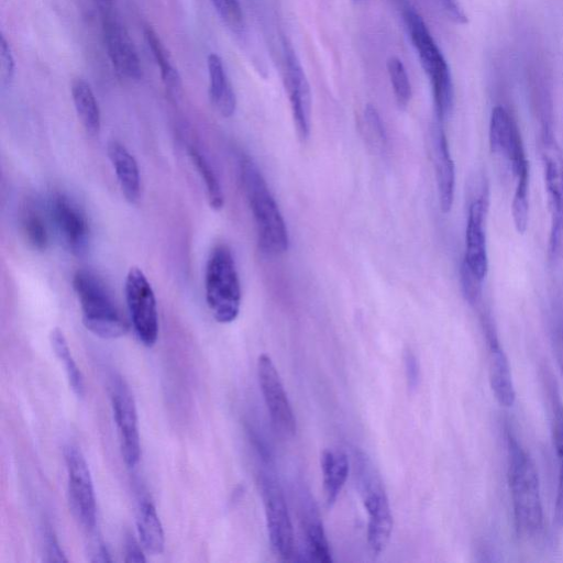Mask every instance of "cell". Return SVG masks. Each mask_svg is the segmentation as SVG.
<instances>
[{
    "label": "cell",
    "instance_id": "cell-19",
    "mask_svg": "<svg viewBox=\"0 0 563 563\" xmlns=\"http://www.w3.org/2000/svg\"><path fill=\"white\" fill-rule=\"evenodd\" d=\"M432 158L441 211L450 212L454 200L455 167L442 122L437 120L431 132Z\"/></svg>",
    "mask_w": 563,
    "mask_h": 563
},
{
    "label": "cell",
    "instance_id": "cell-28",
    "mask_svg": "<svg viewBox=\"0 0 563 563\" xmlns=\"http://www.w3.org/2000/svg\"><path fill=\"white\" fill-rule=\"evenodd\" d=\"M49 340L55 355L64 364L69 386L77 397H84L86 391L84 376L70 353L63 330L60 328L52 329Z\"/></svg>",
    "mask_w": 563,
    "mask_h": 563
},
{
    "label": "cell",
    "instance_id": "cell-42",
    "mask_svg": "<svg viewBox=\"0 0 563 563\" xmlns=\"http://www.w3.org/2000/svg\"><path fill=\"white\" fill-rule=\"evenodd\" d=\"M353 1H354V2H358V1H361V0H353Z\"/></svg>",
    "mask_w": 563,
    "mask_h": 563
},
{
    "label": "cell",
    "instance_id": "cell-2",
    "mask_svg": "<svg viewBox=\"0 0 563 563\" xmlns=\"http://www.w3.org/2000/svg\"><path fill=\"white\" fill-rule=\"evenodd\" d=\"M241 181L255 222L260 250L267 255L285 253L289 246L285 220L261 170L250 157L241 161Z\"/></svg>",
    "mask_w": 563,
    "mask_h": 563
},
{
    "label": "cell",
    "instance_id": "cell-5",
    "mask_svg": "<svg viewBox=\"0 0 563 563\" xmlns=\"http://www.w3.org/2000/svg\"><path fill=\"white\" fill-rule=\"evenodd\" d=\"M82 323L101 339H118L126 334L129 324L120 312L104 283L92 272L78 269L73 276Z\"/></svg>",
    "mask_w": 563,
    "mask_h": 563
},
{
    "label": "cell",
    "instance_id": "cell-26",
    "mask_svg": "<svg viewBox=\"0 0 563 563\" xmlns=\"http://www.w3.org/2000/svg\"><path fill=\"white\" fill-rule=\"evenodd\" d=\"M20 225L27 244L35 251L43 252L49 244L47 222L42 210L27 200L20 212Z\"/></svg>",
    "mask_w": 563,
    "mask_h": 563
},
{
    "label": "cell",
    "instance_id": "cell-18",
    "mask_svg": "<svg viewBox=\"0 0 563 563\" xmlns=\"http://www.w3.org/2000/svg\"><path fill=\"white\" fill-rule=\"evenodd\" d=\"M486 341L488 350V382L496 401L506 408L511 407L516 400V390L512 380L508 357L492 327H486Z\"/></svg>",
    "mask_w": 563,
    "mask_h": 563
},
{
    "label": "cell",
    "instance_id": "cell-13",
    "mask_svg": "<svg viewBox=\"0 0 563 563\" xmlns=\"http://www.w3.org/2000/svg\"><path fill=\"white\" fill-rule=\"evenodd\" d=\"M257 377L275 430L283 437H294L297 424L292 408L279 373L269 355L265 353L257 358Z\"/></svg>",
    "mask_w": 563,
    "mask_h": 563
},
{
    "label": "cell",
    "instance_id": "cell-21",
    "mask_svg": "<svg viewBox=\"0 0 563 563\" xmlns=\"http://www.w3.org/2000/svg\"><path fill=\"white\" fill-rule=\"evenodd\" d=\"M107 153L125 200L135 205L141 196V176L135 157L117 140L108 142Z\"/></svg>",
    "mask_w": 563,
    "mask_h": 563
},
{
    "label": "cell",
    "instance_id": "cell-20",
    "mask_svg": "<svg viewBox=\"0 0 563 563\" xmlns=\"http://www.w3.org/2000/svg\"><path fill=\"white\" fill-rule=\"evenodd\" d=\"M299 512L309 555L322 563L332 562L330 545L318 507L309 492H300Z\"/></svg>",
    "mask_w": 563,
    "mask_h": 563
},
{
    "label": "cell",
    "instance_id": "cell-35",
    "mask_svg": "<svg viewBox=\"0 0 563 563\" xmlns=\"http://www.w3.org/2000/svg\"><path fill=\"white\" fill-rule=\"evenodd\" d=\"M364 120L372 137H375V140L378 141L382 145L385 144L386 132L382 119L374 106L367 104L365 107Z\"/></svg>",
    "mask_w": 563,
    "mask_h": 563
},
{
    "label": "cell",
    "instance_id": "cell-39",
    "mask_svg": "<svg viewBox=\"0 0 563 563\" xmlns=\"http://www.w3.org/2000/svg\"><path fill=\"white\" fill-rule=\"evenodd\" d=\"M125 562H145L146 559L143 554L140 543L132 537L128 536L125 540Z\"/></svg>",
    "mask_w": 563,
    "mask_h": 563
},
{
    "label": "cell",
    "instance_id": "cell-29",
    "mask_svg": "<svg viewBox=\"0 0 563 563\" xmlns=\"http://www.w3.org/2000/svg\"><path fill=\"white\" fill-rule=\"evenodd\" d=\"M188 154L197 169V173L205 184L209 206L217 211L222 209L224 205V196L212 166L198 148L190 146Z\"/></svg>",
    "mask_w": 563,
    "mask_h": 563
},
{
    "label": "cell",
    "instance_id": "cell-37",
    "mask_svg": "<svg viewBox=\"0 0 563 563\" xmlns=\"http://www.w3.org/2000/svg\"><path fill=\"white\" fill-rule=\"evenodd\" d=\"M439 9L450 19L451 21L464 24L467 22V18L459 3L455 0H433Z\"/></svg>",
    "mask_w": 563,
    "mask_h": 563
},
{
    "label": "cell",
    "instance_id": "cell-41",
    "mask_svg": "<svg viewBox=\"0 0 563 563\" xmlns=\"http://www.w3.org/2000/svg\"><path fill=\"white\" fill-rule=\"evenodd\" d=\"M99 2H110L111 0H98Z\"/></svg>",
    "mask_w": 563,
    "mask_h": 563
},
{
    "label": "cell",
    "instance_id": "cell-36",
    "mask_svg": "<svg viewBox=\"0 0 563 563\" xmlns=\"http://www.w3.org/2000/svg\"><path fill=\"white\" fill-rule=\"evenodd\" d=\"M45 552L47 562H67L64 551L60 549L54 531L47 527L44 532Z\"/></svg>",
    "mask_w": 563,
    "mask_h": 563
},
{
    "label": "cell",
    "instance_id": "cell-16",
    "mask_svg": "<svg viewBox=\"0 0 563 563\" xmlns=\"http://www.w3.org/2000/svg\"><path fill=\"white\" fill-rule=\"evenodd\" d=\"M285 57V87L288 93L294 123L301 140H306L311 126V90L303 68L292 46L283 42Z\"/></svg>",
    "mask_w": 563,
    "mask_h": 563
},
{
    "label": "cell",
    "instance_id": "cell-34",
    "mask_svg": "<svg viewBox=\"0 0 563 563\" xmlns=\"http://www.w3.org/2000/svg\"><path fill=\"white\" fill-rule=\"evenodd\" d=\"M461 285L464 298L470 305H476L482 296L483 280L475 276L466 266L461 265Z\"/></svg>",
    "mask_w": 563,
    "mask_h": 563
},
{
    "label": "cell",
    "instance_id": "cell-11",
    "mask_svg": "<svg viewBox=\"0 0 563 563\" xmlns=\"http://www.w3.org/2000/svg\"><path fill=\"white\" fill-rule=\"evenodd\" d=\"M48 212L67 250L75 256H84L89 250L91 230L81 207L68 195L55 191L49 197Z\"/></svg>",
    "mask_w": 563,
    "mask_h": 563
},
{
    "label": "cell",
    "instance_id": "cell-6",
    "mask_svg": "<svg viewBox=\"0 0 563 563\" xmlns=\"http://www.w3.org/2000/svg\"><path fill=\"white\" fill-rule=\"evenodd\" d=\"M206 301L214 320L233 322L240 312L241 285L230 247L216 245L209 253L205 269Z\"/></svg>",
    "mask_w": 563,
    "mask_h": 563
},
{
    "label": "cell",
    "instance_id": "cell-25",
    "mask_svg": "<svg viewBox=\"0 0 563 563\" xmlns=\"http://www.w3.org/2000/svg\"><path fill=\"white\" fill-rule=\"evenodd\" d=\"M136 526L143 549L152 554L162 553L165 545L164 530L156 509L151 501L142 503Z\"/></svg>",
    "mask_w": 563,
    "mask_h": 563
},
{
    "label": "cell",
    "instance_id": "cell-1",
    "mask_svg": "<svg viewBox=\"0 0 563 563\" xmlns=\"http://www.w3.org/2000/svg\"><path fill=\"white\" fill-rule=\"evenodd\" d=\"M508 484L518 534L534 538L543 529V508L538 471L531 456L508 433Z\"/></svg>",
    "mask_w": 563,
    "mask_h": 563
},
{
    "label": "cell",
    "instance_id": "cell-15",
    "mask_svg": "<svg viewBox=\"0 0 563 563\" xmlns=\"http://www.w3.org/2000/svg\"><path fill=\"white\" fill-rule=\"evenodd\" d=\"M488 140L492 153L507 164L514 177L529 167L518 126L503 106L492 110Z\"/></svg>",
    "mask_w": 563,
    "mask_h": 563
},
{
    "label": "cell",
    "instance_id": "cell-14",
    "mask_svg": "<svg viewBox=\"0 0 563 563\" xmlns=\"http://www.w3.org/2000/svg\"><path fill=\"white\" fill-rule=\"evenodd\" d=\"M487 186L482 183L467 208L465 253L462 264L484 280L488 272L485 221L487 212Z\"/></svg>",
    "mask_w": 563,
    "mask_h": 563
},
{
    "label": "cell",
    "instance_id": "cell-27",
    "mask_svg": "<svg viewBox=\"0 0 563 563\" xmlns=\"http://www.w3.org/2000/svg\"><path fill=\"white\" fill-rule=\"evenodd\" d=\"M144 36L154 60L159 68L161 77L166 89L172 96H178L181 89L180 76L164 43L151 26L144 29Z\"/></svg>",
    "mask_w": 563,
    "mask_h": 563
},
{
    "label": "cell",
    "instance_id": "cell-8",
    "mask_svg": "<svg viewBox=\"0 0 563 563\" xmlns=\"http://www.w3.org/2000/svg\"><path fill=\"white\" fill-rule=\"evenodd\" d=\"M125 301L134 332L140 342L151 347L158 338L156 297L151 283L139 267H131L124 282Z\"/></svg>",
    "mask_w": 563,
    "mask_h": 563
},
{
    "label": "cell",
    "instance_id": "cell-22",
    "mask_svg": "<svg viewBox=\"0 0 563 563\" xmlns=\"http://www.w3.org/2000/svg\"><path fill=\"white\" fill-rule=\"evenodd\" d=\"M207 67L210 101L222 117L230 118L235 112L236 97L222 59L219 55L211 53L208 55Z\"/></svg>",
    "mask_w": 563,
    "mask_h": 563
},
{
    "label": "cell",
    "instance_id": "cell-24",
    "mask_svg": "<svg viewBox=\"0 0 563 563\" xmlns=\"http://www.w3.org/2000/svg\"><path fill=\"white\" fill-rule=\"evenodd\" d=\"M70 92L77 117L87 134L96 136L101 128V114L90 85L80 77L73 79Z\"/></svg>",
    "mask_w": 563,
    "mask_h": 563
},
{
    "label": "cell",
    "instance_id": "cell-23",
    "mask_svg": "<svg viewBox=\"0 0 563 563\" xmlns=\"http://www.w3.org/2000/svg\"><path fill=\"white\" fill-rule=\"evenodd\" d=\"M320 465L325 504L331 507L346 482L350 462L346 454L341 451L323 450Z\"/></svg>",
    "mask_w": 563,
    "mask_h": 563
},
{
    "label": "cell",
    "instance_id": "cell-4",
    "mask_svg": "<svg viewBox=\"0 0 563 563\" xmlns=\"http://www.w3.org/2000/svg\"><path fill=\"white\" fill-rule=\"evenodd\" d=\"M353 474L356 488L367 511V543L373 553L379 554L388 544L393 531V515L378 471L369 456L355 450Z\"/></svg>",
    "mask_w": 563,
    "mask_h": 563
},
{
    "label": "cell",
    "instance_id": "cell-10",
    "mask_svg": "<svg viewBox=\"0 0 563 563\" xmlns=\"http://www.w3.org/2000/svg\"><path fill=\"white\" fill-rule=\"evenodd\" d=\"M109 391L120 438L121 453L125 464L129 467H134L141 457V439L135 400L129 385L119 375L111 378Z\"/></svg>",
    "mask_w": 563,
    "mask_h": 563
},
{
    "label": "cell",
    "instance_id": "cell-38",
    "mask_svg": "<svg viewBox=\"0 0 563 563\" xmlns=\"http://www.w3.org/2000/svg\"><path fill=\"white\" fill-rule=\"evenodd\" d=\"M405 368L408 386L413 389L417 387L419 380V364L416 356L410 351L405 353Z\"/></svg>",
    "mask_w": 563,
    "mask_h": 563
},
{
    "label": "cell",
    "instance_id": "cell-17",
    "mask_svg": "<svg viewBox=\"0 0 563 563\" xmlns=\"http://www.w3.org/2000/svg\"><path fill=\"white\" fill-rule=\"evenodd\" d=\"M103 43L115 71L128 79L142 76L137 51L125 27L115 19L107 16L102 23Z\"/></svg>",
    "mask_w": 563,
    "mask_h": 563
},
{
    "label": "cell",
    "instance_id": "cell-7",
    "mask_svg": "<svg viewBox=\"0 0 563 563\" xmlns=\"http://www.w3.org/2000/svg\"><path fill=\"white\" fill-rule=\"evenodd\" d=\"M552 136L550 131H544L540 145L550 212L548 253L551 258L558 255L563 243V156Z\"/></svg>",
    "mask_w": 563,
    "mask_h": 563
},
{
    "label": "cell",
    "instance_id": "cell-32",
    "mask_svg": "<svg viewBox=\"0 0 563 563\" xmlns=\"http://www.w3.org/2000/svg\"><path fill=\"white\" fill-rule=\"evenodd\" d=\"M219 16L234 31L244 25L242 7L239 0H210Z\"/></svg>",
    "mask_w": 563,
    "mask_h": 563
},
{
    "label": "cell",
    "instance_id": "cell-30",
    "mask_svg": "<svg viewBox=\"0 0 563 563\" xmlns=\"http://www.w3.org/2000/svg\"><path fill=\"white\" fill-rule=\"evenodd\" d=\"M529 167L521 170L516 177V188L511 202L514 225L519 233H525L529 218Z\"/></svg>",
    "mask_w": 563,
    "mask_h": 563
},
{
    "label": "cell",
    "instance_id": "cell-9",
    "mask_svg": "<svg viewBox=\"0 0 563 563\" xmlns=\"http://www.w3.org/2000/svg\"><path fill=\"white\" fill-rule=\"evenodd\" d=\"M258 485L272 548L283 560H289L294 554L295 538L283 489L275 477L266 472L261 473Z\"/></svg>",
    "mask_w": 563,
    "mask_h": 563
},
{
    "label": "cell",
    "instance_id": "cell-31",
    "mask_svg": "<svg viewBox=\"0 0 563 563\" xmlns=\"http://www.w3.org/2000/svg\"><path fill=\"white\" fill-rule=\"evenodd\" d=\"M386 65L396 102L400 108H406L411 99V85L406 68L397 56H390Z\"/></svg>",
    "mask_w": 563,
    "mask_h": 563
},
{
    "label": "cell",
    "instance_id": "cell-40",
    "mask_svg": "<svg viewBox=\"0 0 563 563\" xmlns=\"http://www.w3.org/2000/svg\"><path fill=\"white\" fill-rule=\"evenodd\" d=\"M555 517L563 528V464H559V476L555 498Z\"/></svg>",
    "mask_w": 563,
    "mask_h": 563
},
{
    "label": "cell",
    "instance_id": "cell-12",
    "mask_svg": "<svg viewBox=\"0 0 563 563\" xmlns=\"http://www.w3.org/2000/svg\"><path fill=\"white\" fill-rule=\"evenodd\" d=\"M64 459L73 512L85 528L93 529L97 519V506L88 463L81 451L74 445L64 448Z\"/></svg>",
    "mask_w": 563,
    "mask_h": 563
},
{
    "label": "cell",
    "instance_id": "cell-33",
    "mask_svg": "<svg viewBox=\"0 0 563 563\" xmlns=\"http://www.w3.org/2000/svg\"><path fill=\"white\" fill-rule=\"evenodd\" d=\"M15 70V62L9 42L4 35L0 38V80L3 88L10 86Z\"/></svg>",
    "mask_w": 563,
    "mask_h": 563
},
{
    "label": "cell",
    "instance_id": "cell-3",
    "mask_svg": "<svg viewBox=\"0 0 563 563\" xmlns=\"http://www.w3.org/2000/svg\"><path fill=\"white\" fill-rule=\"evenodd\" d=\"M401 14L420 64L430 79L437 119L443 122L453 107V84L449 65L419 12L404 3Z\"/></svg>",
    "mask_w": 563,
    "mask_h": 563
}]
</instances>
